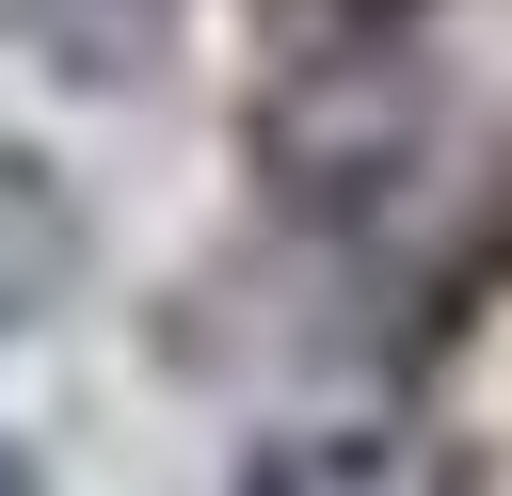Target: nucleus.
<instances>
[{
    "label": "nucleus",
    "instance_id": "obj_1",
    "mask_svg": "<svg viewBox=\"0 0 512 496\" xmlns=\"http://www.w3.org/2000/svg\"><path fill=\"white\" fill-rule=\"evenodd\" d=\"M64 272H80V208H64V176L0 128V320H16V304H48Z\"/></svg>",
    "mask_w": 512,
    "mask_h": 496
},
{
    "label": "nucleus",
    "instance_id": "obj_2",
    "mask_svg": "<svg viewBox=\"0 0 512 496\" xmlns=\"http://www.w3.org/2000/svg\"><path fill=\"white\" fill-rule=\"evenodd\" d=\"M256 496H448V464H416L400 432H304L256 464Z\"/></svg>",
    "mask_w": 512,
    "mask_h": 496
},
{
    "label": "nucleus",
    "instance_id": "obj_3",
    "mask_svg": "<svg viewBox=\"0 0 512 496\" xmlns=\"http://www.w3.org/2000/svg\"><path fill=\"white\" fill-rule=\"evenodd\" d=\"M64 80H144V48H160V0H0Z\"/></svg>",
    "mask_w": 512,
    "mask_h": 496
},
{
    "label": "nucleus",
    "instance_id": "obj_4",
    "mask_svg": "<svg viewBox=\"0 0 512 496\" xmlns=\"http://www.w3.org/2000/svg\"><path fill=\"white\" fill-rule=\"evenodd\" d=\"M288 16H320V32H384L400 0H288Z\"/></svg>",
    "mask_w": 512,
    "mask_h": 496
},
{
    "label": "nucleus",
    "instance_id": "obj_5",
    "mask_svg": "<svg viewBox=\"0 0 512 496\" xmlns=\"http://www.w3.org/2000/svg\"><path fill=\"white\" fill-rule=\"evenodd\" d=\"M0 496H32V464H16V448H0Z\"/></svg>",
    "mask_w": 512,
    "mask_h": 496
}]
</instances>
